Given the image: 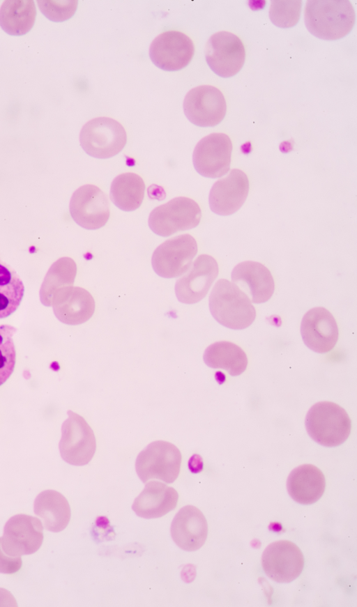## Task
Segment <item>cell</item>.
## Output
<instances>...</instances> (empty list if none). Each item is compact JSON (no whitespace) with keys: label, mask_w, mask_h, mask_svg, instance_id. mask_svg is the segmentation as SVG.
<instances>
[{"label":"cell","mask_w":357,"mask_h":607,"mask_svg":"<svg viewBox=\"0 0 357 607\" xmlns=\"http://www.w3.org/2000/svg\"><path fill=\"white\" fill-rule=\"evenodd\" d=\"M24 293L22 280L0 259V319L9 316L19 307Z\"/></svg>","instance_id":"27"},{"label":"cell","mask_w":357,"mask_h":607,"mask_svg":"<svg viewBox=\"0 0 357 607\" xmlns=\"http://www.w3.org/2000/svg\"><path fill=\"white\" fill-rule=\"evenodd\" d=\"M17 329L10 325H0V386L13 374L16 362L13 336Z\"/></svg>","instance_id":"28"},{"label":"cell","mask_w":357,"mask_h":607,"mask_svg":"<svg viewBox=\"0 0 357 607\" xmlns=\"http://www.w3.org/2000/svg\"><path fill=\"white\" fill-rule=\"evenodd\" d=\"M33 509L36 515L42 519L44 528L51 532L62 531L70 519V507L67 499L55 491L40 493L35 500Z\"/></svg>","instance_id":"23"},{"label":"cell","mask_w":357,"mask_h":607,"mask_svg":"<svg viewBox=\"0 0 357 607\" xmlns=\"http://www.w3.org/2000/svg\"><path fill=\"white\" fill-rule=\"evenodd\" d=\"M190 268L175 284L176 295L185 304L202 300L218 275V263L207 254L199 255Z\"/></svg>","instance_id":"15"},{"label":"cell","mask_w":357,"mask_h":607,"mask_svg":"<svg viewBox=\"0 0 357 607\" xmlns=\"http://www.w3.org/2000/svg\"><path fill=\"white\" fill-rule=\"evenodd\" d=\"M302 1L300 0L272 1L269 17L277 26L289 28L297 24L300 19Z\"/></svg>","instance_id":"29"},{"label":"cell","mask_w":357,"mask_h":607,"mask_svg":"<svg viewBox=\"0 0 357 607\" xmlns=\"http://www.w3.org/2000/svg\"><path fill=\"white\" fill-rule=\"evenodd\" d=\"M206 61L218 75L229 77L242 68L245 50L242 40L235 34L222 31L213 34L205 47Z\"/></svg>","instance_id":"8"},{"label":"cell","mask_w":357,"mask_h":607,"mask_svg":"<svg viewBox=\"0 0 357 607\" xmlns=\"http://www.w3.org/2000/svg\"><path fill=\"white\" fill-rule=\"evenodd\" d=\"M96 449L93 430L83 417L72 413L61 449L63 459L75 466H84L92 459Z\"/></svg>","instance_id":"20"},{"label":"cell","mask_w":357,"mask_h":607,"mask_svg":"<svg viewBox=\"0 0 357 607\" xmlns=\"http://www.w3.org/2000/svg\"><path fill=\"white\" fill-rule=\"evenodd\" d=\"M202 211L194 200L179 197L155 208L149 217L150 229L157 235L168 237L180 231L196 227Z\"/></svg>","instance_id":"6"},{"label":"cell","mask_w":357,"mask_h":607,"mask_svg":"<svg viewBox=\"0 0 357 607\" xmlns=\"http://www.w3.org/2000/svg\"><path fill=\"white\" fill-rule=\"evenodd\" d=\"M70 213L74 221L82 227L89 230L100 229L109 217L107 197L96 185H83L72 195Z\"/></svg>","instance_id":"14"},{"label":"cell","mask_w":357,"mask_h":607,"mask_svg":"<svg viewBox=\"0 0 357 607\" xmlns=\"http://www.w3.org/2000/svg\"><path fill=\"white\" fill-rule=\"evenodd\" d=\"M1 546L13 557L31 555L36 552L43 541V526L38 518L17 514L6 522L3 528Z\"/></svg>","instance_id":"10"},{"label":"cell","mask_w":357,"mask_h":607,"mask_svg":"<svg viewBox=\"0 0 357 607\" xmlns=\"http://www.w3.org/2000/svg\"><path fill=\"white\" fill-rule=\"evenodd\" d=\"M36 8L32 0H7L0 7V26L7 33L22 36L33 27Z\"/></svg>","instance_id":"24"},{"label":"cell","mask_w":357,"mask_h":607,"mask_svg":"<svg viewBox=\"0 0 357 607\" xmlns=\"http://www.w3.org/2000/svg\"><path fill=\"white\" fill-rule=\"evenodd\" d=\"M178 500V494L174 488L158 481H150L135 499L132 508L139 517L155 518L173 510Z\"/></svg>","instance_id":"21"},{"label":"cell","mask_w":357,"mask_h":607,"mask_svg":"<svg viewBox=\"0 0 357 607\" xmlns=\"http://www.w3.org/2000/svg\"><path fill=\"white\" fill-rule=\"evenodd\" d=\"M183 111L188 119L195 125L212 127L225 118L227 104L218 88L202 85L187 93L183 100Z\"/></svg>","instance_id":"9"},{"label":"cell","mask_w":357,"mask_h":607,"mask_svg":"<svg viewBox=\"0 0 357 607\" xmlns=\"http://www.w3.org/2000/svg\"><path fill=\"white\" fill-rule=\"evenodd\" d=\"M301 334L310 349L325 353L335 347L338 339V328L332 314L319 307L305 313L301 323Z\"/></svg>","instance_id":"16"},{"label":"cell","mask_w":357,"mask_h":607,"mask_svg":"<svg viewBox=\"0 0 357 607\" xmlns=\"http://www.w3.org/2000/svg\"><path fill=\"white\" fill-rule=\"evenodd\" d=\"M209 308L213 318L221 325L233 330L249 327L256 312L251 300L235 284L220 279L209 296Z\"/></svg>","instance_id":"2"},{"label":"cell","mask_w":357,"mask_h":607,"mask_svg":"<svg viewBox=\"0 0 357 607\" xmlns=\"http://www.w3.org/2000/svg\"><path fill=\"white\" fill-rule=\"evenodd\" d=\"M197 252V242L192 236L183 234L172 238L154 251L153 268L162 277H179L188 270Z\"/></svg>","instance_id":"7"},{"label":"cell","mask_w":357,"mask_h":607,"mask_svg":"<svg viewBox=\"0 0 357 607\" xmlns=\"http://www.w3.org/2000/svg\"><path fill=\"white\" fill-rule=\"evenodd\" d=\"M204 361L209 367L225 369L233 376L244 372L248 365L247 355L243 350L226 341H218L208 346L204 353Z\"/></svg>","instance_id":"25"},{"label":"cell","mask_w":357,"mask_h":607,"mask_svg":"<svg viewBox=\"0 0 357 607\" xmlns=\"http://www.w3.org/2000/svg\"><path fill=\"white\" fill-rule=\"evenodd\" d=\"M22 564V561L20 557L10 556L3 551L0 538V573L15 574L21 569Z\"/></svg>","instance_id":"31"},{"label":"cell","mask_w":357,"mask_h":607,"mask_svg":"<svg viewBox=\"0 0 357 607\" xmlns=\"http://www.w3.org/2000/svg\"><path fill=\"white\" fill-rule=\"evenodd\" d=\"M326 480L323 472L314 465L303 464L294 468L287 481L291 498L301 505L316 502L324 493Z\"/></svg>","instance_id":"22"},{"label":"cell","mask_w":357,"mask_h":607,"mask_svg":"<svg viewBox=\"0 0 357 607\" xmlns=\"http://www.w3.org/2000/svg\"><path fill=\"white\" fill-rule=\"evenodd\" d=\"M195 52L192 40L178 31H167L156 36L149 48V56L159 68L179 70L192 60Z\"/></svg>","instance_id":"13"},{"label":"cell","mask_w":357,"mask_h":607,"mask_svg":"<svg viewBox=\"0 0 357 607\" xmlns=\"http://www.w3.org/2000/svg\"><path fill=\"white\" fill-rule=\"evenodd\" d=\"M248 192L249 180L246 174L240 169H232L212 186L208 198L210 208L217 215H231L243 206Z\"/></svg>","instance_id":"17"},{"label":"cell","mask_w":357,"mask_h":607,"mask_svg":"<svg viewBox=\"0 0 357 607\" xmlns=\"http://www.w3.org/2000/svg\"><path fill=\"white\" fill-rule=\"evenodd\" d=\"M232 143L224 133H212L203 137L196 145L192 162L202 176L215 178L226 174L230 169Z\"/></svg>","instance_id":"12"},{"label":"cell","mask_w":357,"mask_h":607,"mask_svg":"<svg viewBox=\"0 0 357 607\" xmlns=\"http://www.w3.org/2000/svg\"><path fill=\"white\" fill-rule=\"evenodd\" d=\"M80 145L89 155L99 159L112 157L126 144L127 135L123 125L109 117L88 121L79 133Z\"/></svg>","instance_id":"5"},{"label":"cell","mask_w":357,"mask_h":607,"mask_svg":"<svg viewBox=\"0 0 357 607\" xmlns=\"http://www.w3.org/2000/svg\"><path fill=\"white\" fill-rule=\"evenodd\" d=\"M171 535L181 549L195 551L205 543L208 524L202 512L196 507L186 505L174 516L171 525Z\"/></svg>","instance_id":"18"},{"label":"cell","mask_w":357,"mask_h":607,"mask_svg":"<svg viewBox=\"0 0 357 607\" xmlns=\"http://www.w3.org/2000/svg\"><path fill=\"white\" fill-rule=\"evenodd\" d=\"M304 560L301 549L288 540L270 544L261 555V565L266 576L281 583L297 578L303 569Z\"/></svg>","instance_id":"11"},{"label":"cell","mask_w":357,"mask_h":607,"mask_svg":"<svg viewBox=\"0 0 357 607\" xmlns=\"http://www.w3.org/2000/svg\"><path fill=\"white\" fill-rule=\"evenodd\" d=\"M351 420L339 405L331 401H320L313 405L305 417V428L309 436L325 447L342 444L351 432Z\"/></svg>","instance_id":"3"},{"label":"cell","mask_w":357,"mask_h":607,"mask_svg":"<svg viewBox=\"0 0 357 607\" xmlns=\"http://www.w3.org/2000/svg\"><path fill=\"white\" fill-rule=\"evenodd\" d=\"M305 24L314 36L337 40L347 35L356 20L354 8L347 0H310L304 10Z\"/></svg>","instance_id":"1"},{"label":"cell","mask_w":357,"mask_h":607,"mask_svg":"<svg viewBox=\"0 0 357 607\" xmlns=\"http://www.w3.org/2000/svg\"><path fill=\"white\" fill-rule=\"evenodd\" d=\"M40 10L49 20L63 22L70 18L75 13L77 1H37Z\"/></svg>","instance_id":"30"},{"label":"cell","mask_w":357,"mask_h":607,"mask_svg":"<svg viewBox=\"0 0 357 607\" xmlns=\"http://www.w3.org/2000/svg\"><path fill=\"white\" fill-rule=\"evenodd\" d=\"M231 280L254 303L268 301L274 293L273 276L259 262L246 261L238 263L232 270Z\"/></svg>","instance_id":"19"},{"label":"cell","mask_w":357,"mask_h":607,"mask_svg":"<svg viewBox=\"0 0 357 607\" xmlns=\"http://www.w3.org/2000/svg\"><path fill=\"white\" fill-rule=\"evenodd\" d=\"M181 459L177 447L167 441L156 440L148 445L138 454L135 470L144 483L156 479L171 484L179 475Z\"/></svg>","instance_id":"4"},{"label":"cell","mask_w":357,"mask_h":607,"mask_svg":"<svg viewBox=\"0 0 357 607\" xmlns=\"http://www.w3.org/2000/svg\"><path fill=\"white\" fill-rule=\"evenodd\" d=\"M145 190L143 179L135 173L117 176L110 187V199L121 210L132 211L142 204Z\"/></svg>","instance_id":"26"}]
</instances>
